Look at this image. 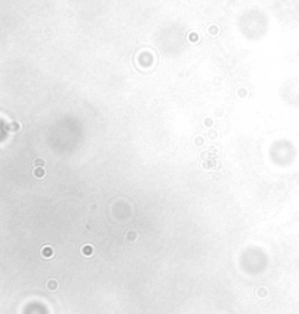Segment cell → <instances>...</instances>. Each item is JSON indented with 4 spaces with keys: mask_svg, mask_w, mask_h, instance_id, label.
<instances>
[{
    "mask_svg": "<svg viewBox=\"0 0 299 314\" xmlns=\"http://www.w3.org/2000/svg\"><path fill=\"white\" fill-rule=\"evenodd\" d=\"M42 256L50 259V257L53 256V248H51V247H44V248H42Z\"/></svg>",
    "mask_w": 299,
    "mask_h": 314,
    "instance_id": "6da1fadb",
    "label": "cell"
},
{
    "mask_svg": "<svg viewBox=\"0 0 299 314\" xmlns=\"http://www.w3.org/2000/svg\"><path fill=\"white\" fill-rule=\"evenodd\" d=\"M48 288H50V289H53V291H54V289L57 288V283H56L54 281H50V282H48Z\"/></svg>",
    "mask_w": 299,
    "mask_h": 314,
    "instance_id": "7a4b0ae2",
    "label": "cell"
},
{
    "mask_svg": "<svg viewBox=\"0 0 299 314\" xmlns=\"http://www.w3.org/2000/svg\"><path fill=\"white\" fill-rule=\"evenodd\" d=\"M85 251H86V256H89V254H91V247H85Z\"/></svg>",
    "mask_w": 299,
    "mask_h": 314,
    "instance_id": "3957f363",
    "label": "cell"
},
{
    "mask_svg": "<svg viewBox=\"0 0 299 314\" xmlns=\"http://www.w3.org/2000/svg\"><path fill=\"white\" fill-rule=\"evenodd\" d=\"M37 175H38V177H42V175H44V173H42V170H38V173H37Z\"/></svg>",
    "mask_w": 299,
    "mask_h": 314,
    "instance_id": "277c9868",
    "label": "cell"
}]
</instances>
